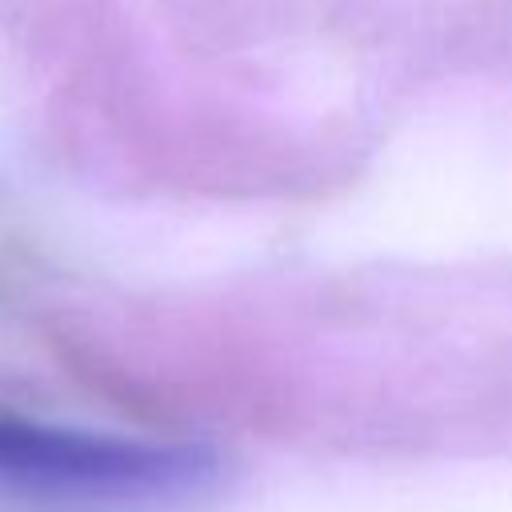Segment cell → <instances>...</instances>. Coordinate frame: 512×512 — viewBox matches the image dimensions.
Returning a JSON list of instances; mask_svg holds the SVG:
<instances>
[{
  "label": "cell",
  "mask_w": 512,
  "mask_h": 512,
  "mask_svg": "<svg viewBox=\"0 0 512 512\" xmlns=\"http://www.w3.org/2000/svg\"><path fill=\"white\" fill-rule=\"evenodd\" d=\"M220 460L196 444H152L0 412V492L60 508H168L212 492Z\"/></svg>",
  "instance_id": "6da1fadb"
}]
</instances>
